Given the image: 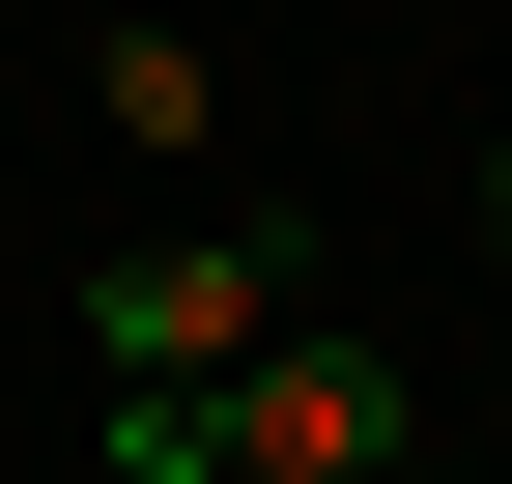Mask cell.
<instances>
[{"instance_id": "cell-1", "label": "cell", "mask_w": 512, "mask_h": 484, "mask_svg": "<svg viewBox=\"0 0 512 484\" xmlns=\"http://www.w3.org/2000/svg\"><path fill=\"white\" fill-rule=\"evenodd\" d=\"M285 314H313V228H285V200H228V228H171V257L86 285V342H114V371H171V399H228Z\"/></svg>"}, {"instance_id": "cell-2", "label": "cell", "mask_w": 512, "mask_h": 484, "mask_svg": "<svg viewBox=\"0 0 512 484\" xmlns=\"http://www.w3.org/2000/svg\"><path fill=\"white\" fill-rule=\"evenodd\" d=\"M399 456H427V399H399L370 314H285V342L228 371V484H399Z\"/></svg>"}, {"instance_id": "cell-3", "label": "cell", "mask_w": 512, "mask_h": 484, "mask_svg": "<svg viewBox=\"0 0 512 484\" xmlns=\"http://www.w3.org/2000/svg\"><path fill=\"white\" fill-rule=\"evenodd\" d=\"M86 86H114V143H143V171H200V143H228V57H200V29H114Z\"/></svg>"}, {"instance_id": "cell-4", "label": "cell", "mask_w": 512, "mask_h": 484, "mask_svg": "<svg viewBox=\"0 0 512 484\" xmlns=\"http://www.w3.org/2000/svg\"><path fill=\"white\" fill-rule=\"evenodd\" d=\"M484 257H512V143H484Z\"/></svg>"}, {"instance_id": "cell-5", "label": "cell", "mask_w": 512, "mask_h": 484, "mask_svg": "<svg viewBox=\"0 0 512 484\" xmlns=\"http://www.w3.org/2000/svg\"><path fill=\"white\" fill-rule=\"evenodd\" d=\"M399 484H427V456H399Z\"/></svg>"}]
</instances>
